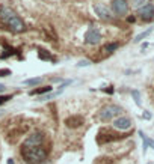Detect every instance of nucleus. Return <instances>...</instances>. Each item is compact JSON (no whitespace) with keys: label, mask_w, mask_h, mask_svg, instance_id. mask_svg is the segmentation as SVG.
Listing matches in <instances>:
<instances>
[{"label":"nucleus","mask_w":154,"mask_h":164,"mask_svg":"<svg viewBox=\"0 0 154 164\" xmlns=\"http://www.w3.org/2000/svg\"><path fill=\"white\" fill-rule=\"evenodd\" d=\"M0 21H2V24L6 29H9L14 33H20L26 29L24 21L20 18V15L14 9H11L9 6H0Z\"/></svg>","instance_id":"1"},{"label":"nucleus","mask_w":154,"mask_h":164,"mask_svg":"<svg viewBox=\"0 0 154 164\" xmlns=\"http://www.w3.org/2000/svg\"><path fill=\"white\" fill-rule=\"evenodd\" d=\"M20 155L26 164H42L48 157V149L45 146H33L20 149Z\"/></svg>","instance_id":"2"},{"label":"nucleus","mask_w":154,"mask_h":164,"mask_svg":"<svg viewBox=\"0 0 154 164\" xmlns=\"http://www.w3.org/2000/svg\"><path fill=\"white\" fill-rule=\"evenodd\" d=\"M122 115V108L117 104H107L104 106L100 111H98V119L101 122H109V121H113L115 118H118Z\"/></svg>","instance_id":"3"},{"label":"nucleus","mask_w":154,"mask_h":164,"mask_svg":"<svg viewBox=\"0 0 154 164\" xmlns=\"http://www.w3.org/2000/svg\"><path fill=\"white\" fill-rule=\"evenodd\" d=\"M45 143V133L35 130L33 133H30L27 137L23 140V148H33V146H44Z\"/></svg>","instance_id":"4"},{"label":"nucleus","mask_w":154,"mask_h":164,"mask_svg":"<svg viewBox=\"0 0 154 164\" xmlns=\"http://www.w3.org/2000/svg\"><path fill=\"white\" fill-rule=\"evenodd\" d=\"M137 17L145 23L153 21L154 20V5L153 3H145L140 8H137Z\"/></svg>","instance_id":"5"},{"label":"nucleus","mask_w":154,"mask_h":164,"mask_svg":"<svg viewBox=\"0 0 154 164\" xmlns=\"http://www.w3.org/2000/svg\"><path fill=\"white\" fill-rule=\"evenodd\" d=\"M110 9L117 17H124L128 12V2L127 0H112Z\"/></svg>","instance_id":"6"},{"label":"nucleus","mask_w":154,"mask_h":164,"mask_svg":"<svg viewBox=\"0 0 154 164\" xmlns=\"http://www.w3.org/2000/svg\"><path fill=\"white\" fill-rule=\"evenodd\" d=\"M101 33L97 27H89L85 33V42L88 45H98L101 42Z\"/></svg>","instance_id":"7"},{"label":"nucleus","mask_w":154,"mask_h":164,"mask_svg":"<svg viewBox=\"0 0 154 164\" xmlns=\"http://www.w3.org/2000/svg\"><path fill=\"white\" fill-rule=\"evenodd\" d=\"M113 128L115 130H119V131H127L133 127V122L128 116H118L113 119Z\"/></svg>","instance_id":"8"},{"label":"nucleus","mask_w":154,"mask_h":164,"mask_svg":"<svg viewBox=\"0 0 154 164\" xmlns=\"http://www.w3.org/2000/svg\"><path fill=\"white\" fill-rule=\"evenodd\" d=\"M94 12H95V15L100 20H104V21H112L113 20L112 12L107 9V6H104L103 3H95L94 5Z\"/></svg>","instance_id":"9"},{"label":"nucleus","mask_w":154,"mask_h":164,"mask_svg":"<svg viewBox=\"0 0 154 164\" xmlns=\"http://www.w3.org/2000/svg\"><path fill=\"white\" fill-rule=\"evenodd\" d=\"M83 123H85V119L80 115H73V116L65 119V125L68 128H79V127H82Z\"/></svg>","instance_id":"10"},{"label":"nucleus","mask_w":154,"mask_h":164,"mask_svg":"<svg viewBox=\"0 0 154 164\" xmlns=\"http://www.w3.org/2000/svg\"><path fill=\"white\" fill-rule=\"evenodd\" d=\"M51 91H53V87L51 86H44V87H40V89H33V91H30V95L33 96V95H40V96H42V95H45V93H50Z\"/></svg>","instance_id":"11"},{"label":"nucleus","mask_w":154,"mask_h":164,"mask_svg":"<svg viewBox=\"0 0 154 164\" xmlns=\"http://www.w3.org/2000/svg\"><path fill=\"white\" fill-rule=\"evenodd\" d=\"M153 30H154V27H150V29H147V30H144L142 33H139V35H136V38H135V42L137 44V42H140V41H144L147 36H150L151 33H153Z\"/></svg>","instance_id":"12"},{"label":"nucleus","mask_w":154,"mask_h":164,"mask_svg":"<svg viewBox=\"0 0 154 164\" xmlns=\"http://www.w3.org/2000/svg\"><path fill=\"white\" fill-rule=\"evenodd\" d=\"M41 81H42V77H33V78L24 80L23 84H24V86H36V84H40Z\"/></svg>","instance_id":"13"},{"label":"nucleus","mask_w":154,"mask_h":164,"mask_svg":"<svg viewBox=\"0 0 154 164\" xmlns=\"http://www.w3.org/2000/svg\"><path fill=\"white\" fill-rule=\"evenodd\" d=\"M118 47H119L118 42H109V44L104 45V51L106 53H113L115 50H118Z\"/></svg>","instance_id":"14"},{"label":"nucleus","mask_w":154,"mask_h":164,"mask_svg":"<svg viewBox=\"0 0 154 164\" xmlns=\"http://www.w3.org/2000/svg\"><path fill=\"white\" fill-rule=\"evenodd\" d=\"M132 96H133V99H135V103H136V106H142V101H140V93H139V91H136V89H133L132 91Z\"/></svg>","instance_id":"15"},{"label":"nucleus","mask_w":154,"mask_h":164,"mask_svg":"<svg viewBox=\"0 0 154 164\" xmlns=\"http://www.w3.org/2000/svg\"><path fill=\"white\" fill-rule=\"evenodd\" d=\"M40 59H42V60H53V57H51V54L50 53H44V50H40Z\"/></svg>","instance_id":"16"},{"label":"nucleus","mask_w":154,"mask_h":164,"mask_svg":"<svg viewBox=\"0 0 154 164\" xmlns=\"http://www.w3.org/2000/svg\"><path fill=\"white\" fill-rule=\"evenodd\" d=\"M91 65H92V62H91V60L83 59V60H80V62H79V63H77L76 66H77V68H83V66H91Z\"/></svg>","instance_id":"17"},{"label":"nucleus","mask_w":154,"mask_h":164,"mask_svg":"<svg viewBox=\"0 0 154 164\" xmlns=\"http://www.w3.org/2000/svg\"><path fill=\"white\" fill-rule=\"evenodd\" d=\"M9 99H12V96H11V95H0V106L5 104V103H8Z\"/></svg>","instance_id":"18"},{"label":"nucleus","mask_w":154,"mask_h":164,"mask_svg":"<svg viewBox=\"0 0 154 164\" xmlns=\"http://www.w3.org/2000/svg\"><path fill=\"white\" fill-rule=\"evenodd\" d=\"M8 75H11V69H8V68L0 69V77H8Z\"/></svg>","instance_id":"19"},{"label":"nucleus","mask_w":154,"mask_h":164,"mask_svg":"<svg viewBox=\"0 0 154 164\" xmlns=\"http://www.w3.org/2000/svg\"><path fill=\"white\" fill-rule=\"evenodd\" d=\"M71 83H73V80H67V81H63V83L59 86V89H60V91H63V89H65V87H67L68 84H71Z\"/></svg>","instance_id":"20"},{"label":"nucleus","mask_w":154,"mask_h":164,"mask_svg":"<svg viewBox=\"0 0 154 164\" xmlns=\"http://www.w3.org/2000/svg\"><path fill=\"white\" fill-rule=\"evenodd\" d=\"M144 3H145V0H133V5H135L136 8H140Z\"/></svg>","instance_id":"21"},{"label":"nucleus","mask_w":154,"mask_h":164,"mask_svg":"<svg viewBox=\"0 0 154 164\" xmlns=\"http://www.w3.org/2000/svg\"><path fill=\"white\" fill-rule=\"evenodd\" d=\"M142 118H144V119H147V121H150V119H151V113H150V111H147V110H144Z\"/></svg>","instance_id":"22"},{"label":"nucleus","mask_w":154,"mask_h":164,"mask_svg":"<svg viewBox=\"0 0 154 164\" xmlns=\"http://www.w3.org/2000/svg\"><path fill=\"white\" fill-rule=\"evenodd\" d=\"M147 145L151 148V149H154V140L153 138H150V137H147Z\"/></svg>","instance_id":"23"},{"label":"nucleus","mask_w":154,"mask_h":164,"mask_svg":"<svg viewBox=\"0 0 154 164\" xmlns=\"http://www.w3.org/2000/svg\"><path fill=\"white\" fill-rule=\"evenodd\" d=\"M104 92H107L109 95H112V93H113V89H112V86H109V89H104Z\"/></svg>","instance_id":"24"},{"label":"nucleus","mask_w":154,"mask_h":164,"mask_svg":"<svg viewBox=\"0 0 154 164\" xmlns=\"http://www.w3.org/2000/svg\"><path fill=\"white\" fill-rule=\"evenodd\" d=\"M135 20H136L135 17H128V18H127V21H128V23H135Z\"/></svg>","instance_id":"25"},{"label":"nucleus","mask_w":154,"mask_h":164,"mask_svg":"<svg viewBox=\"0 0 154 164\" xmlns=\"http://www.w3.org/2000/svg\"><path fill=\"white\" fill-rule=\"evenodd\" d=\"M6 164H15V161H14V158H9V160L6 161Z\"/></svg>","instance_id":"26"},{"label":"nucleus","mask_w":154,"mask_h":164,"mask_svg":"<svg viewBox=\"0 0 154 164\" xmlns=\"http://www.w3.org/2000/svg\"><path fill=\"white\" fill-rule=\"evenodd\" d=\"M147 47H148V42H144V44H142V50H144V48H147Z\"/></svg>","instance_id":"27"},{"label":"nucleus","mask_w":154,"mask_h":164,"mask_svg":"<svg viewBox=\"0 0 154 164\" xmlns=\"http://www.w3.org/2000/svg\"><path fill=\"white\" fill-rule=\"evenodd\" d=\"M3 91H5V86H3V84H0V92H3Z\"/></svg>","instance_id":"28"},{"label":"nucleus","mask_w":154,"mask_h":164,"mask_svg":"<svg viewBox=\"0 0 154 164\" xmlns=\"http://www.w3.org/2000/svg\"><path fill=\"white\" fill-rule=\"evenodd\" d=\"M2 115H3V113H2V111H0V116H2Z\"/></svg>","instance_id":"29"},{"label":"nucleus","mask_w":154,"mask_h":164,"mask_svg":"<svg viewBox=\"0 0 154 164\" xmlns=\"http://www.w3.org/2000/svg\"><path fill=\"white\" fill-rule=\"evenodd\" d=\"M148 164H153V163H148Z\"/></svg>","instance_id":"30"}]
</instances>
